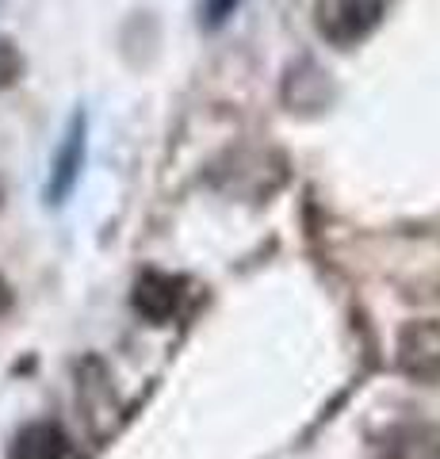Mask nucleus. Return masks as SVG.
<instances>
[{
  "label": "nucleus",
  "mask_w": 440,
  "mask_h": 459,
  "mask_svg": "<svg viewBox=\"0 0 440 459\" xmlns=\"http://www.w3.org/2000/svg\"><path fill=\"white\" fill-rule=\"evenodd\" d=\"M391 0H315L318 35L337 50L360 47L387 16Z\"/></svg>",
  "instance_id": "f257e3e1"
},
{
  "label": "nucleus",
  "mask_w": 440,
  "mask_h": 459,
  "mask_svg": "<svg viewBox=\"0 0 440 459\" xmlns=\"http://www.w3.org/2000/svg\"><path fill=\"white\" fill-rule=\"evenodd\" d=\"M399 368L418 383H440V322H410L402 329Z\"/></svg>",
  "instance_id": "f03ea898"
},
{
  "label": "nucleus",
  "mask_w": 440,
  "mask_h": 459,
  "mask_svg": "<svg viewBox=\"0 0 440 459\" xmlns=\"http://www.w3.org/2000/svg\"><path fill=\"white\" fill-rule=\"evenodd\" d=\"M184 299V276H168V272H142L131 291V307L138 318H146L150 325H165L180 310Z\"/></svg>",
  "instance_id": "7ed1b4c3"
},
{
  "label": "nucleus",
  "mask_w": 440,
  "mask_h": 459,
  "mask_svg": "<svg viewBox=\"0 0 440 459\" xmlns=\"http://www.w3.org/2000/svg\"><path fill=\"white\" fill-rule=\"evenodd\" d=\"M81 165H84V115H73V123H69V131H65V142L58 146V153H54L50 184H47V199L54 207L69 199V192H73V184L81 177Z\"/></svg>",
  "instance_id": "20e7f679"
},
{
  "label": "nucleus",
  "mask_w": 440,
  "mask_h": 459,
  "mask_svg": "<svg viewBox=\"0 0 440 459\" xmlns=\"http://www.w3.org/2000/svg\"><path fill=\"white\" fill-rule=\"evenodd\" d=\"M379 459H440V425L402 421L383 437Z\"/></svg>",
  "instance_id": "39448f33"
},
{
  "label": "nucleus",
  "mask_w": 440,
  "mask_h": 459,
  "mask_svg": "<svg viewBox=\"0 0 440 459\" xmlns=\"http://www.w3.org/2000/svg\"><path fill=\"white\" fill-rule=\"evenodd\" d=\"M8 459H69V437L58 421L23 425L8 444Z\"/></svg>",
  "instance_id": "423d86ee"
},
{
  "label": "nucleus",
  "mask_w": 440,
  "mask_h": 459,
  "mask_svg": "<svg viewBox=\"0 0 440 459\" xmlns=\"http://www.w3.org/2000/svg\"><path fill=\"white\" fill-rule=\"evenodd\" d=\"M20 77H23V54H20L16 42L0 35V92L12 89Z\"/></svg>",
  "instance_id": "0eeeda50"
},
{
  "label": "nucleus",
  "mask_w": 440,
  "mask_h": 459,
  "mask_svg": "<svg viewBox=\"0 0 440 459\" xmlns=\"http://www.w3.org/2000/svg\"><path fill=\"white\" fill-rule=\"evenodd\" d=\"M12 310V287H8V280L0 276V318Z\"/></svg>",
  "instance_id": "6e6552de"
}]
</instances>
